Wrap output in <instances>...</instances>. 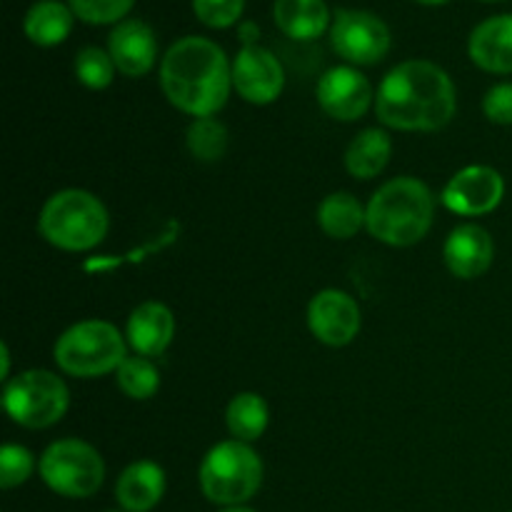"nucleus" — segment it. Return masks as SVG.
Here are the masks:
<instances>
[{"mask_svg": "<svg viewBox=\"0 0 512 512\" xmlns=\"http://www.w3.org/2000/svg\"><path fill=\"white\" fill-rule=\"evenodd\" d=\"M108 53L120 73L128 78H140L155 68L158 38L145 20H123L110 33Z\"/></svg>", "mask_w": 512, "mask_h": 512, "instance_id": "obj_14", "label": "nucleus"}, {"mask_svg": "<svg viewBox=\"0 0 512 512\" xmlns=\"http://www.w3.org/2000/svg\"><path fill=\"white\" fill-rule=\"evenodd\" d=\"M110 218L105 205L88 190H60L50 195L38 218V230L50 245L68 253H83L103 243Z\"/></svg>", "mask_w": 512, "mask_h": 512, "instance_id": "obj_4", "label": "nucleus"}, {"mask_svg": "<svg viewBox=\"0 0 512 512\" xmlns=\"http://www.w3.org/2000/svg\"><path fill=\"white\" fill-rule=\"evenodd\" d=\"M110 512H125V510H110Z\"/></svg>", "mask_w": 512, "mask_h": 512, "instance_id": "obj_35", "label": "nucleus"}, {"mask_svg": "<svg viewBox=\"0 0 512 512\" xmlns=\"http://www.w3.org/2000/svg\"><path fill=\"white\" fill-rule=\"evenodd\" d=\"M115 63L110 58L108 50L95 48V45H88V48L80 50L75 55V78L90 90H105L115 78Z\"/></svg>", "mask_w": 512, "mask_h": 512, "instance_id": "obj_26", "label": "nucleus"}, {"mask_svg": "<svg viewBox=\"0 0 512 512\" xmlns=\"http://www.w3.org/2000/svg\"><path fill=\"white\" fill-rule=\"evenodd\" d=\"M368 223V210L350 193H330L318 208V225L328 238L350 240Z\"/></svg>", "mask_w": 512, "mask_h": 512, "instance_id": "obj_22", "label": "nucleus"}, {"mask_svg": "<svg viewBox=\"0 0 512 512\" xmlns=\"http://www.w3.org/2000/svg\"><path fill=\"white\" fill-rule=\"evenodd\" d=\"M390 155H393L390 135L380 128H368L355 135L345 150V168L353 178L373 180L390 163Z\"/></svg>", "mask_w": 512, "mask_h": 512, "instance_id": "obj_21", "label": "nucleus"}, {"mask_svg": "<svg viewBox=\"0 0 512 512\" xmlns=\"http://www.w3.org/2000/svg\"><path fill=\"white\" fill-rule=\"evenodd\" d=\"M165 495V473L153 460H138L120 473L115 500L125 512H150Z\"/></svg>", "mask_w": 512, "mask_h": 512, "instance_id": "obj_18", "label": "nucleus"}, {"mask_svg": "<svg viewBox=\"0 0 512 512\" xmlns=\"http://www.w3.org/2000/svg\"><path fill=\"white\" fill-rule=\"evenodd\" d=\"M315 95H318V105L330 118L353 123L368 113L370 103H373V85L360 70L350 68V65H338L320 78Z\"/></svg>", "mask_w": 512, "mask_h": 512, "instance_id": "obj_12", "label": "nucleus"}, {"mask_svg": "<svg viewBox=\"0 0 512 512\" xmlns=\"http://www.w3.org/2000/svg\"><path fill=\"white\" fill-rule=\"evenodd\" d=\"M73 18L75 13L70 10V5H63L60 0H38L25 13L23 30L30 43L40 45V48H53L70 35Z\"/></svg>", "mask_w": 512, "mask_h": 512, "instance_id": "obj_20", "label": "nucleus"}, {"mask_svg": "<svg viewBox=\"0 0 512 512\" xmlns=\"http://www.w3.org/2000/svg\"><path fill=\"white\" fill-rule=\"evenodd\" d=\"M245 0H193L195 18L215 30L230 28L240 20Z\"/></svg>", "mask_w": 512, "mask_h": 512, "instance_id": "obj_29", "label": "nucleus"}, {"mask_svg": "<svg viewBox=\"0 0 512 512\" xmlns=\"http://www.w3.org/2000/svg\"><path fill=\"white\" fill-rule=\"evenodd\" d=\"M115 380H118V388L133 400L153 398L160 388L158 368L150 363V358H143V355L125 358L120 368L115 370Z\"/></svg>", "mask_w": 512, "mask_h": 512, "instance_id": "obj_25", "label": "nucleus"}, {"mask_svg": "<svg viewBox=\"0 0 512 512\" xmlns=\"http://www.w3.org/2000/svg\"><path fill=\"white\" fill-rule=\"evenodd\" d=\"M458 95L450 75L430 60L395 65L375 95L380 123L405 133H433L453 120Z\"/></svg>", "mask_w": 512, "mask_h": 512, "instance_id": "obj_1", "label": "nucleus"}, {"mask_svg": "<svg viewBox=\"0 0 512 512\" xmlns=\"http://www.w3.org/2000/svg\"><path fill=\"white\" fill-rule=\"evenodd\" d=\"M240 40H243L245 45H255V38H258V25L255 23H243L240 25Z\"/></svg>", "mask_w": 512, "mask_h": 512, "instance_id": "obj_31", "label": "nucleus"}, {"mask_svg": "<svg viewBox=\"0 0 512 512\" xmlns=\"http://www.w3.org/2000/svg\"><path fill=\"white\" fill-rule=\"evenodd\" d=\"M160 88L183 113L193 118H213L228 103L233 65L218 43L188 35L165 50L160 63Z\"/></svg>", "mask_w": 512, "mask_h": 512, "instance_id": "obj_2", "label": "nucleus"}, {"mask_svg": "<svg viewBox=\"0 0 512 512\" xmlns=\"http://www.w3.org/2000/svg\"><path fill=\"white\" fill-rule=\"evenodd\" d=\"M390 28L368 10L343 8L333 15L330 45L350 65H375L390 53Z\"/></svg>", "mask_w": 512, "mask_h": 512, "instance_id": "obj_9", "label": "nucleus"}, {"mask_svg": "<svg viewBox=\"0 0 512 512\" xmlns=\"http://www.w3.org/2000/svg\"><path fill=\"white\" fill-rule=\"evenodd\" d=\"M365 210H368L365 228L375 240L393 248H410L433 228L435 195L423 180L405 175L375 190Z\"/></svg>", "mask_w": 512, "mask_h": 512, "instance_id": "obj_3", "label": "nucleus"}, {"mask_svg": "<svg viewBox=\"0 0 512 512\" xmlns=\"http://www.w3.org/2000/svg\"><path fill=\"white\" fill-rule=\"evenodd\" d=\"M308 325L323 345L343 348L360 333V308L343 290H320L308 305Z\"/></svg>", "mask_w": 512, "mask_h": 512, "instance_id": "obj_13", "label": "nucleus"}, {"mask_svg": "<svg viewBox=\"0 0 512 512\" xmlns=\"http://www.w3.org/2000/svg\"><path fill=\"white\" fill-rule=\"evenodd\" d=\"M173 335L175 318L168 305L148 300V303H140L130 313L125 338H128L130 348L138 355H143V358H158V355H163L168 350V345L173 343Z\"/></svg>", "mask_w": 512, "mask_h": 512, "instance_id": "obj_16", "label": "nucleus"}, {"mask_svg": "<svg viewBox=\"0 0 512 512\" xmlns=\"http://www.w3.org/2000/svg\"><path fill=\"white\" fill-rule=\"evenodd\" d=\"M75 18L90 25H110L123 23L125 15L135 5V0H68Z\"/></svg>", "mask_w": 512, "mask_h": 512, "instance_id": "obj_27", "label": "nucleus"}, {"mask_svg": "<svg viewBox=\"0 0 512 512\" xmlns=\"http://www.w3.org/2000/svg\"><path fill=\"white\" fill-rule=\"evenodd\" d=\"M0 363H3V368H0V378L8 380V375H10V350H8V343L0 345Z\"/></svg>", "mask_w": 512, "mask_h": 512, "instance_id": "obj_32", "label": "nucleus"}, {"mask_svg": "<svg viewBox=\"0 0 512 512\" xmlns=\"http://www.w3.org/2000/svg\"><path fill=\"white\" fill-rule=\"evenodd\" d=\"M40 478L63 498H90L103 485L105 463L83 440H58L40 458Z\"/></svg>", "mask_w": 512, "mask_h": 512, "instance_id": "obj_8", "label": "nucleus"}, {"mask_svg": "<svg viewBox=\"0 0 512 512\" xmlns=\"http://www.w3.org/2000/svg\"><path fill=\"white\" fill-rule=\"evenodd\" d=\"M270 420L268 403L258 393H240L230 400L225 410V425H228L233 440L240 443H255L265 433Z\"/></svg>", "mask_w": 512, "mask_h": 512, "instance_id": "obj_23", "label": "nucleus"}, {"mask_svg": "<svg viewBox=\"0 0 512 512\" xmlns=\"http://www.w3.org/2000/svg\"><path fill=\"white\" fill-rule=\"evenodd\" d=\"M488 3H498V0H488Z\"/></svg>", "mask_w": 512, "mask_h": 512, "instance_id": "obj_36", "label": "nucleus"}, {"mask_svg": "<svg viewBox=\"0 0 512 512\" xmlns=\"http://www.w3.org/2000/svg\"><path fill=\"white\" fill-rule=\"evenodd\" d=\"M35 458L23 445H3L0 450V488L13 490L33 475Z\"/></svg>", "mask_w": 512, "mask_h": 512, "instance_id": "obj_28", "label": "nucleus"}, {"mask_svg": "<svg viewBox=\"0 0 512 512\" xmlns=\"http://www.w3.org/2000/svg\"><path fill=\"white\" fill-rule=\"evenodd\" d=\"M200 490L215 505H243L263 485V460L248 443L225 440L210 448L200 465Z\"/></svg>", "mask_w": 512, "mask_h": 512, "instance_id": "obj_5", "label": "nucleus"}, {"mask_svg": "<svg viewBox=\"0 0 512 512\" xmlns=\"http://www.w3.org/2000/svg\"><path fill=\"white\" fill-rule=\"evenodd\" d=\"M220 512H255V510L245 508V505H233V508H223Z\"/></svg>", "mask_w": 512, "mask_h": 512, "instance_id": "obj_33", "label": "nucleus"}, {"mask_svg": "<svg viewBox=\"0 0 512 512\" xmlns=\"http://www.w3.org/2000/svg\"><path fill=\"white\" fill-rule=\"evenodd\" d=\"M55 363L75 378H98L115 373L128 355L125 340L113 323L83 320L65 330L55 343Z\"/></svg>", "mask_w": 512, "mask_h": 512, "instance_id": "obj_6", "label": "nucleus"}, {"mask_svg": "<svg viewBox=\"0 0 512 512\" xmlns=\"http://www.w3.org/2000/svg\"><path fill=\"white\" fill-rule=\"evenodd\" d=\"M483 113L490 123L512 125V83H498L485 93Z\"/></svg>", "mask_w": 512, "mask_h": 512, "instance_id": "obj_30", "label": "nucleus"}, {"mask_svg": "<svg viewBox=\"0 0 512 512\" xmlns=\"http://www.w3.org/2000/svg\"><path fill=\"white\" fill-rule=\"evenodd\" d=\"M445 265L460 280H475L493 265L495 243L485 228L475 223L458 225L445 240Z\"/></svg>", "mask_w": 512, "mask_h": 512, "instance_id": "obj_15", "label": "nucleus"}, {"mask_svg": "<svg viewBox=\"0 0 512 512\" xmlns=\"http://www.w3.org/2000/svg\"><path fill=\"white\" fill-rule=\"evenodd\" d=\"M415 3L430 5V8H433V5H445V3H448V0H415Z\"/></svg>", "mask_w": 512, "mask_h": 512, "instance_id": "obj_34", "label": "nucleus"}, {"mask_svg": "<svg viewBox=\"0 0 512 512\" xmlns=\"http://www.w3.org/2000/svg\"><path fill=\"white\" fill-rule=\"evenodd\" d=\"M5 413L28 430H43L68 413V385L48 370H25L3 390Z\"/></svg>", "mask_w": 512, "mask_h": 512, "instance_id": "obj_7", "label": "nucleus"}, {"mask_svg": "<svg viewBox=\"0 0 512 512\" xmlns=\"http://www.w3.org/2000/svg\"><path fill=\"white\" fill-rule=\"evenodd\" d=\"M233 88L253 105H270L285 88L280 60L263 45H243L233 60Z\"/></svg>", "mask_w": 512, "mask_h": 512, "instance_id": "obj_11", "label": "nucleus"}, {"mask_svg": "<svg viewBox=\"0 0 512 512\" xmlns=\"http://www.w3.org/2000/svg\"><path fill=\"white\" fill-rule=\"evenodd\" d=\"M505 198V180L490 165H470L455 173L445 185L443 205L453 213L465 215V218H478L488 215L503 203Z\"/></svg>", "mask_w": 512, "mask_h": 512, "instance_id": "obj_10", "label": "nucleus"}, {"mask_svg": "<svg viewBox=\"0 0 512 512\" xmlns=\"http://www.w3.org/2000/svg\"><path fill=\"white\" fill-rule=\"evenodd\" d=\"M468 53L488 73H512V13L493 15L470 33Z\"/></svg>", "mask_w": 512, "mask_h": 512, "instance_id": "obj_17", "label": "nucleus"}, {"mask_svg": "<svg viewBox=\"0 0 512 512\" xmlns=\"http://www.w3.org/2000/svg\"><path fill=\"white\" fill-rule=\"evenodd\" d=\"M273 18L293 40H315L333 25L325 0H275Z\"/></svg>", "mask_w": 512, "mask_h": 512, "instance_id": "obj_19", "label": "nucleus"}, {"mask_svg": "<svg viewBox=\"0 0 512 512\" xmlns=\"http://www.w3.org/2000/svg\"><path fill=\"white\" fill-rule=\"evenodd\" d=\"M188 150L200 163H218L228 150V128L215 118H195L185 135Z\"/></svg>", "mask_w": 512, "mask_h": 512, "instance_id": "obj_24", "label": "nucleus"}]
</instances>
